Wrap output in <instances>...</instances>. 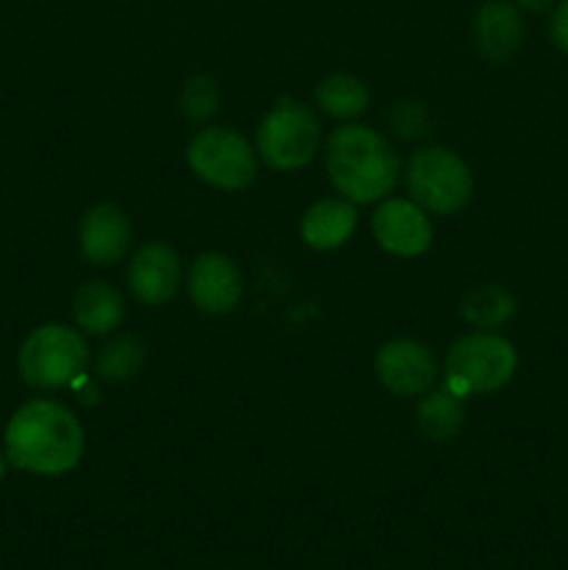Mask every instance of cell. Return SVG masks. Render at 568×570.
<instances>
[{
	"label": "cell",
	"instance_id": "obj_1",
	"mask_svg": "<svg viewBox=\"0 0 568 570\" xmlns=\"http://www.w3.org/2000/svg\"><path fill=\"white\" fill-rule=\"evenodd\" d=\"M6 456L14 468L37 476H61L84 456V426L65 404L33 399L11 415L3 434Z\"/></svg>",
	"mask_w": 568,
	"mask_h": 570
},
{
	"label": "cell",
	"instance_id": "obj_2",
	"mask_svg": "<svg viewBox=\"0 0 568 570\" xmlns=\"http://www.w3.org/2000/svg\"><path fill=\"white\" fill-rule=\"evenodd\" d=\"M326 173L345 200L356 206L379 204L395 189L401 161L388 139L371 126L345 122L326 142Z\"/></svg>",
	"mask_w": 568,
	"mask_h": 570
},
{
	"label": "cell",
	"instance_id": "obj_3",
	"mask_svg": "<svg viewBox=\"0 0 568 570\" xmlns=\"http://www.w3.org/2000/svg\"><path fill=\"white\" fill-rule=\"evenodd\" d=\"M87 362L89 348L84 332L65 323H45L33 328L17 354L22 382L33 390L70 387L78 376H84Z\"/></svg>",
	"mask_w": 568,
	"mask_h": 570
},
{
	"label": "cell",
	"instance_id": "obj_4",
	"mask_svg": "<svg viewBox=\"0 0 568 570\" xmlns=\"http://www.w3.org/2000/svg\"><path fill=\"white\" fill-rule=\"evenodd\" d=\"M516 345L496 332H471L445 354V387L454 395L496 393L516 376Z\"/></svg>",
	"mask_w": 568,
	"mask_h": 570
},
{
	"label": "cell",
	"instance_id": "obj_5",
	"mask_svg": "<svg viewBox=\"0 0 568 570\" xmlns=\"http://www.w3.org/2000/svg\"><path fill=\"white\" fill-rule=\"evenodd\" d=\"M321 150V122L295 98H278L256 128V156L271 170L295 173Z\"/></svg>",
	"mask_w": 568,
	"mask_h": 570
},
{
	"label": "cell",
	"instance_id": "obj_6",
	"mask_svg": "<svg viewBox=\"0 0 568 570\" xmlns=\"http://www.w3.org/2000/svg\"><path fill=\"white\" fill-rule=\"evenodd\" d=\"M407 193L427 215H454L466 209L473 195L471 167L457 150L429 145L412 154L404 170Z\"/></svg>",
	"mask_w": 568,
	"mask_h": 570
},
{
	"label": "cell",
	"instance_id": "obj_7",
	"mask_svg": "<svg viewBox=\"0 0 568 570\" xmlns=\"http://www.w3.org/2000/svg\"><path fill=\"white\" fill-rule=\"evenodd\" d=\"M187 165L200 181L226 193H239L254 184L259 156L243 134L226 126H206L189 139Z\"/></svg>",
	"mask_w": 568,
	"mask_h": 570
},
{
	"label": "cell",
	"instance_id": "obj_8",
	"mask_svg": "<svg viewBox=\"0 0 568 570\" xmlns=\"http://www.w3.org/2000/svg\"><path fill=\"white\" fill-rule=\"evenodd\" d=\"M373 371L382 387L393 395H423L438 382V360L418 340H390L376 351Z\"/></svg>",
	"mask_w": 568,
	"mask_h": 570
},
{
	"label": "cell",
	"instance_id": "obj_9",
	"mask_svg": "<svg viewBox=\"0 0 568 570\" xmlns=\"http://www.w3.org/2000/svg\"><path fill=\"white\" fill-rule=\"evenodd\" d=\"M373 237L379 248L399 259H415L427 254L434 239L432 220L410 198H384L373 212Z\"/></svg>",
	"mask_w": 568,
	"mask_h": 570
},
{
	"label": "cell",
	"instance_id": "obj_10",
	"mask_svg": "<svg viewBox=\"0 0 568 570\" xmlns=\"http://www.w3.org/2000/svg\"><path fill=\"white\" fill-rule=\"evenodd\" d=\"M187 289L200 312L228 315L243 298V276L237 262L221 250H206L189 267Z\"/></svg>",
	"mask_w": 568,
	"mask_h": 570
},
{
	"label": "cell",
	"instance_id": "obj_11",
	"mask_svg": "<svg viewBox=\"0 0 568 570\" xmlns=\"http://www.w3.org/2000/svg\"><path fill=\"white\" fill-rule=\"evenodd\" d=\"M128 287L145 306H161L182 287V259L165 243H148L131 256Z\"/></svg>",
	"mask_w": 568,
	"mask_h": 570
},
{
	"label": "cell",
	"instance_id": "obj_12",
	"mask_svg": "<svg viewBox=\"0 0 568 570\" xmlns=\"http://www.w3.org/2000/svg\"><path fill=\"white\" fill-rule=\"evenodd\" d=\"M131 220L117 204H95L78 226V248L84 259L98 267H111L128 254Z\"/></svg>",
	"mask_w": 568,
	"mask_h": 570
},
{
	"label": "cell",
	"instance_id": "obj_13",
	"mask_svg": "<svg viewBox=\"0 0 568 570\" xmlns=\"http://www.w3.org/2000/svg\"><path fill=\"white\" fill-rule=\"evenodd\" d=\"M471 28L477 50L493 65L512 59L523 42V20L507 0H488L479 6Z\"/></svg>",
	"mask_w": 568,
	"mask_h": 570
},
{
	"label": "cell",
	"instance_id": "obj_14",
	"mask_svg": "<svg viewBox=\"0 0 568 570\" xmlns=\"http://www.w3.org/2000/svg\"><path fill=\"white\" fill-rule=\"evenodd\" d=\"M360 212L345 198H323L301 215V239L312 250H337L354 237Z\"/></svg>",
	"mask_w": 568,
	"mask_h": 570
},
{
	"label": "cell",
	"instance_id": "obj_15",
	"mask_svg": "<svg viewBox=\"0 0 568 570\" xmlns=\"http://www.w3.org/2000/svg\"><path fill=\"white\" fill-rule=\"evenodd\" d=\"M72 321L76 328L84 334H111L126 317V301L120 289H115L106 282L81 284L72 295Z\"/></svg>",
	"mask_w": 568,
	"mask_h": 570
},
{
	"label": "cell",
	"instance_id": "obj_16",
	"mask_svg": "<svg viewBox=\"0 0 568 570\" xmlns=\"http://www.w3.org/2000/svg\"><path fill=\"white\" fill-rule=\"evenodd\" d=\"M315 104L334 120H354L371 104V89L351 72H334L315 87Z\"/></svg>",
	"mask_w": 568,
	"mask_h": 570
},
{
	"label": "cell",
	"instance_id": "obj_17",
	"mask_svg": "<svg viewBox=\"0 0 568 570\" xmlns=\"http://www.w3.org/2000/svg\"><path fill=\"white\" fill-rule=\"evenodd\" d=\"M415 417L423 438H429L432 443H449V440L457 438L462 423H466V410H462L460 395H454L443 384L440 390H432L429 395H423Z\"/></svg>",
	"mask_w": 568,
	"mask_h": 570
},
{
	"label": "cell",
	"instance_id": "obj_18",
	"mask_svg": "<svg viewBox=\"0 0 568 570\" xmlns=\"http://www.w3.org/2000/svg\"><path fill=\"white\" fill-rule=\"evenodd\" d=\"M460 315L479 332H493L516 315V298L499 284H479L462 295Z\"/></svg>",
	"mask_w": 568,
	"mask_h": 570
},
{
	"label": "cell",
	"instance_id": "obj_19",
	"mask_svg": "<svg viewBox=\"0 0 568 570\" xmlns=\"http://www.w3.org/2000/svg\"><path fill=\"white\" fill-rule=\"evenodd\" d=\"M145 367V345L143 340H137L134 334H123V337L109 340V343L100 348L98 360H95V373L98 379L111 384L128 382V379L137 376Z\"/></svg>",
	"mask_w": 568,
	"mask_h": 570
},
{
	"label": "cell",
	"instance_id": "obj_20",
	"mask_svg": "<svg viewBox=\"0 0 568 570\" xmlns=\"http://www.w3.org/2000/svg\"><path fill=\"white\" fill-rule=\"evenodd\" d=\"M178 109L187 117L189 122H209L212 117L221 109V92H217V83L209 76H193L187 78L182 89V98H178Z\"/></svg>",
	"mask_w": 568,
	"mask_h": 570
},
{
	"label": "cell",
	"instance_id": "obj_21",
	"mask_svg": "<svg viewBox=\"0 0 568 570\" xmlns=\"http://www.w3.org/2000/svg\"><path fill=\"white\" fill-rule=\"evenodd\" d=\"M390 128L393 134H399L401 139L412 142V139L427 137L429 128H432V117H429L427 106L415 104V100H401L390 111Z\"/></svg>",
	"mask_w": 568,
	"mask_h": 570
},
{
	"label": "cell",
	"instance_id": "obj_22",
	"mask_svg": "<svg viewBox=\"0 0 568 570\" xmlns=\"http://www.w3.org/2000/svg\"><path fill=\"white\" fill-rule=\"evenodd\" d=\"M551 39L562 53H568V0H562L551 17Z\"/></svg>",
	"mask_w": 568,
	"mask_h": 570
},
{
	"label": "cell",
	"instance_id": "obj_23",
	"mask_svg": "<svg viewBox=\"0 0 568 570\" xmlns=\"http://www.w3.org/2000/svg\"><path fill=\"white\" fill-rule=\"evenodd\" d=\"M516 3L527 11H543V9H549L551 0H516Z\"/></svg>",
	"mask_w": 568,
	"mask_h": 570
},
{
	"label": "cell",
	"instance_id": "obj_24",
	"mask_svg": "<svg viewBox=\"0 0 568 570\" xmlns=\"http://www.w3.org/2000/svg\"><path fill=\"white\" fill-rule=\"evenodd\" d=\"M6 468H9V456H6V454H0V479L6 476Z\"/></svg>",
	"mask_w": 568,
	"mask_h": 570
}]
</instances>
